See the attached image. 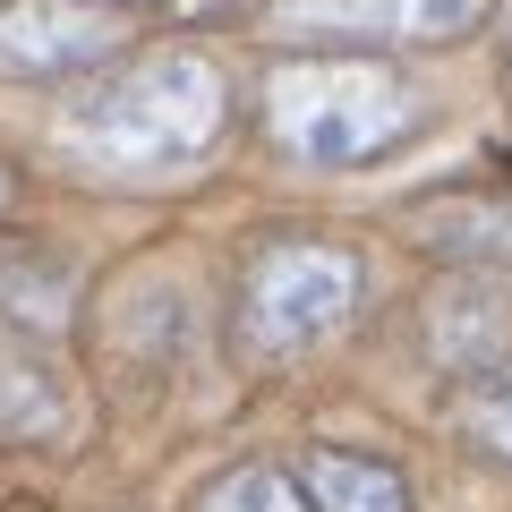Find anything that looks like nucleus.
<instances>
[{"instance_id": "obj_14", "label": "nucleus", "mask_w": 512, "mask_h": 512, "mask_svg": "<svg viewBox=\"0 0 512 512\" xmlns=\"http://www.w3.org/2000/svg\"><path fill=\"white\" fill-rule=\"evenodd\" d=\"M180 9H231V0H180Z\"/></svg>"}, {"instance_id": "obj_12", "label": "nucleus", "mask_w": 512, "mask_h": 512, "mask_svg": "<svg viewBox=\"0 0 512 512\" xmlns=\"http://www.w3.org/2000/svg\"><path fill=\"white\" fill-rule=\"evenodd\" d=\"M470 436L487 444L495 461H512V367H495V376L470 384Z\"/></svg>"}, {"instance_id": "obj_8", "label": "nucleus", "mask_w": 512, "mask_h": 512, "mask_svg": "<svg viewBox=\"0 0 512 512\" xmlns=\"http://www.w3.org/2000/svg\"><path fill=\"white\" fill-rule=\"evenodd\" d=\"M77 384L43 342H0V444H69Z\"/></svg>"}, {"instance_id": "obj_15", "label": "nucleus", "mask_w": 512, "mask_h": 512, "mask_svg": "<svg viewBox=\"0 0 512 512\" xmlns=\"http://www.w3.org/2000/svg\"><path fill=\"white\" fill-rule=\"evenodd\" d=\"M9 188H18V180H9V163H0V205H9Z\"/></svg>"}, {"instance_id": "obj_9", "label": "nucleus", "mask_w": 512, "mask_h": 512, "mask_svg": "<svg viewBox=\"0 0 512 512\" xmlns=\"http://www.w3.org/2000/svg\"><path fill=\"white\" fill-rule=\"evenodd\" d=\"M291 478L308 495V512H410V478L393 461H376V453H333V444H316Z\"/></svg>"}, {"instance_id": "obj_11", "label": "nucleus", "mask_w": 512, "mask_h": 512, "mask_svg": "<svg viewBox=\"0 0 512 512\" xmlns=\"http://www.w3.org/2000/svg\"><path fill=\"white\" fill-rule=\"evenodd\" d=\"M197 512H308V495H299V478L274 470V461H239V470H222L214 487L197 495Z\"/></svg>"}, {"instance_id": "obj_6", "label": "nucleus", "mask_w": 512, "mask_h": 512, "mask_svg": "<svg viewBox=\"0 0 512 512\" xmlns=\"http://www.w3.org/2000/svg\"><path fill=\"white\" fill-rule=\"evenodd\" d=\"M427 359L453 376H495L512 367V291L495 274H453L427 299Z\"/></svg>"}, {"instance_id": "obj_3", "label": "nucleus", "mask_w": 512, "mask_h": 512, "mask_svg": "<svg viewBox=\"0 0 512 512\" xmlns=\"http://www.w3.org/2000/svg\"><path fill=\"white\" fill-rule=\"evenodd\" d=\"M367 256L350 239H274L239 274V342L248 359H308L359 316Z\"/></svg>"}, {"instance_id": "obj_7", "label": "nucleus", "mask_w": 512, "mask_h": 512, "mask_svg": "<svg viewBox=\"0 0 512 512\" xmlns=\"http://www.w3.org/2000/svg\"><path fill=\"white\" fill-rule=\"evenodd\" d=\"M77 325V265L35 239H0V333L9 342H60Z\"/></svg>"}, {"instance_id": "obj_4", "label": "nucleus", "mask_w": 512, "mask_h": 512, "mask_svg": "<svg viewBox=\"0 0 512 512\" xmlns=\"http://www.w3.org/2000/svg\"><path fill=\"white\" fill-rule=\"evenodd\" d=\"M487 9L495 0H274V35L291 52H410L478 35Z\"/></svg>"}, {"instance_id": "obj_2", "label": "nucleus", "mask_w": 512, "mask_h": 512, "mask_svg": "<svg viewBox=\"0 0 512 512\" xmlns=\"http://www.w3.org/2000/svg\"><path fill=\"white\" fill-rule=\"evenodd\" d=\"M265 137L308 171H367L402 154L427 120V94L393 60L359 52H291L265 69Z\"/></svg>"}, {"instance_id": "obj_13", "label": "nucleus", "mask_w": 512, "mask_h": 512, "mask_svg": "<svg viewBox=\"0 0 512 512\" xmlns=\"http://www.w3.org/2000/svg\"><path fill=\"white\" fill-rule=\"evenodd\" d=\"M94 9H120V18H137V9H163V0H94Z\"/></svg>"}, {"instance_id": "obj_10", "label": "nucleus", "mask_w": 512, "mask_h": 512, "mask_svg": "<svg viewBox=\"0 0 512 512\" xmlns=\"http://www.w3.org/2000/svg\"><path fill=\"white\" fill-rule=\"evenodd\" d=\"M410 239L427 256H444V265H461V274H478V265L512 256V205L504 197H444L427 214H410Z\"/></svg>"}, {"instance_id": "obj_5", "label": "nucleus", "mask_w": 512, "mask_h": 512, "mask_svg": "<svg viewBox=\"0 0 512 512\" xmlns=\"http://www.w3.org/2000/svg\"><path fill=\"white\" fill-rule=\"evenodd\" d=\"M137 35V18L94 9V0H0V77H86L111 69L120 43Z\"/></svg>"}, {"instance_id": "obj_1", "label": "nucleus", "mask_w": 512, "mask_h": 512, "mask_svg": "<svg viewBox=\"0 0 512 512\" xmlns=\"http://www.w3.org/2000/svg\"><path fill=\"white\" fill-rule=\"evenodd\" d=\"M60 154L111 188H163L188 180L231 137V77L205 52H146L103 69L60 111Z\"/></svg>"}]
</instances>
